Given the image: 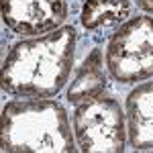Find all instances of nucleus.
<instances>
[{
  "mask_svg": "<svg viewBox=\"0 0 153 153\" xmlns=\"http://www.w3.org/2000/svg\"><path fill=\"white\" fill-rule=\"evenodd\" d=\"M70 16L68 0H2V21L21 37L51 33Z\"/></svg>",
  "mask_w": 153,
  "mask_h": 153,
  "instance_id": "nucleus-5",
  "label": "nucleus"
},
{
  "mask_svg": "<svg viewBox=\"0 0 153 153\" xmlns=\"http://www.w3.org/2000/svg\"><path fill=\"white\" fill-rule=\"evenodd\" d=\"M106 59L102 53V47L96 45L86 57L82 65L78 68L70 88H68V102L80 104L88 98L106 92V74H104Z\"/></svg>",
  "mask_w": 153,
  "mask_h": 153,
  "instance_id": "nucleus-7",
  "label": "nucleus"
},
{
  "mask_svg": "<svg viewBox=\"0 0 153 153\" xmlns=\"http://www.w3.org/2000/svg\"><path fill=\"white\" fill-rule=\"evenodd\" d=\"M114 82L137 86L153 78V16H131L110 37L104 51Z\"/></svg>",
  "mask_w": 153,
  "mask_h": 153,
  "instance_id": "nucleus-4",
  "label": "nucleus"
},
{
  "mask_svg": "<svg viewBox=\"0 0 153 153\" xmlns=\"http://www.w3.org/2000/svg\"><path fill=\"white\" fill-rule=\"evenodd\" d=\"M135 4L147 14H153V0H135Z\"/></svg>",
  "mask_w": 153,
  "mask_h": 153,
  "instance_id": "nucleus-9",
  "label": "nucleus"
},
{
  "mask_svg": "<svg viewBox=\"0 0 153 153\" xmlns=\"http://www.w3.org/2000/svg\"><path fill=\"white\" fill-rule=\"evenodd\" d=\"M4 153H74L78 149L68 110L55 100L23 98L2 106Z\"/></svg>",
  "mask_w": 153,
  "mask_h": 153,
  "instance_id": "nucleus-2",
  "label": "nucleus"
},
{
  "mask_svg": "<svg viewBox=\"0 0 153 153\" xmlns=\"http://www.w3.org/2000/svg\"><path fill=\"white\" fill-rule=\"evenodd\" d=\"M78 33L63 25L51 33L16 41L2 59V90L19 98H51L70 82Z\"/></svg>",
  "mask_w": 153,
  "mask_h": 153,
  "instance_id": "nucleus-1",
  "label": "nucleus"
},
{
  "mask_svg": "<svg viewBox=\"0 0 153 153\" xmlns=\"http://www.w3.org/2000/svg\"><path fill=\"white\" fill-rule=\"evenodd\" d=\"M127 137L135 151L153 149V82L137 84L125 98Z\"/></svg>",
  "mask_w": 153,
  "mask_h": 153,
  "instance_id": "nucleus-6",
  "label": "nucleus"
},
{
  "mask_svg": "<svg viewBox=\"0 0 153 153\" xmlns=\"http://www.w3.org/2000/svg\"><path fill=\"white\" fill-rule=\"evenodd\" d=\"M71 127L76 145L84 153H120L129 141L125 110L106 92L76 104Z\"/></svg>",
  "mask_w": 153,
  "mask_h": 153,
  "instance_id": "nucleus-3",
  "label": "nucleus"
},
{
  "mask_svg": "<svg viewBox=\"0 0 153 153\" xmlns=\"http://www.w3.org/2000/svg\"><path fill=\"white\" fill-rule=\"evenodd\" d=\"M133 14L131 0H86L80 12V23L86 31L94 33L108 27H120Z\"/></svg>",
  "mask_w": 153,
  "mask_h": 153,
  "instance_id": "nucleus-8",
  "label": "nucleus"
}]
</instances>
